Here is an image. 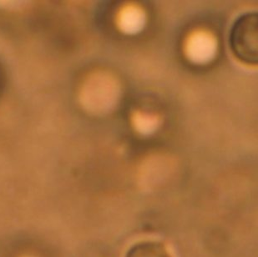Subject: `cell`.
Returning <instances> with one entry per match:
<instances>
[{
  "label": "cell",
  "instance_id": "1",
  "mask_svg": "<svg viewBox=\"0 0 258 257\" xmlns=\"http://www.w3.org/2000/svg\"><path fill=\"white\" fill-rule=\"evenodd\" d=\"M234 55L242 63L253 66L258 62V17L249 13L234 23L230 35Z\"/></svg>",
  "mask_w": 258,
  "mask_h": 257
},
{
  "label": "cell",
  "instance_id": "2",
  "mask_svg": "<svg viewBox=\"0 0 258 257\" xmlns=\"http://www.w3.org/2000/svg\"><path fill=\"white\" fill-rule=\"evenodd\" d=\"M215 47L212 37L205 33H197L189 39L186 52L191 60L202 63L213 57Z\"/></svg>",
  "mask_w": 258,
  "mask_h": 257
},
{
  "label": "cell",
  "instance_id": "3",
  "mask_svg": "<svg viewBox=\"0 0 258 257\" xmlns=\"http://www.w3.org/2000/svg\"><path fill=\"white\" fill-rule=\"evenodd\" d=\"M126 257H171L163 245L157 242H142L135 245Z\"/></svg>",
  "mask_w": 258,
  "mask_h": 257
},
{
  "label": "cell",
  "instance_id": "4",
  "mask_svg": "<svg viewBox=\"0 0 258 257\" xmlns=\"http://www.w3.org/2000/svg\"><path fill=\"white\" fill-rule=\"evenodd\" d=\"M143 17L139 10L129 8L122 13L121 25L125 32L134 33L143 25Z\"/></svg>",
  "mask_w": 258,
  "mask_h": 257
}]
</instances>
